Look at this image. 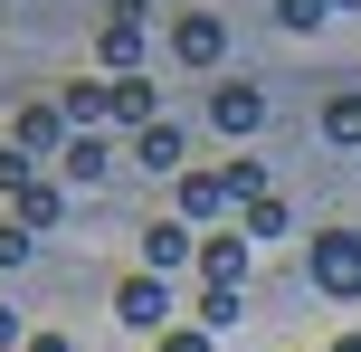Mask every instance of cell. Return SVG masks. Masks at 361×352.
Instances as JSON below:
<instances>
[{"mask_svg":"<svg viewBox=\"0 0 361 352\" xmlns=\"http://www.w3.org/2000/svg\"><path fill=\"white\" fill-rule=\"evenodd\" d=\"M57 162H67V181H105V133H76Z\"/></svg>","mask_w":361,"mask_h":352,"instance_id":"obj_13","label":"cell"},{"mask_svg":"<svg viewBox=\"0 0 361 352\" xmlns=\"http://www.w3.org/2000/svg\"><path fill=\"white\" fill-rule=\"evenodd\" d=\"M114 315L133 334H171V277H124L114 286Z\"/></svg>","mask_w":361,"mask_h":352,"instance_id":"obj_2","label":"cell"},{"mask_svg":"<svg viewBox=\"0 0 361 352\" xmlns=\"http://www.w3.org/2000/svg\"><path fill=\"white\" fill-rule=\"evenodd\" d=\"M48 219H57V181H48V171H38V181L19 190V229H48Z\"/></svg>","mask_w":361,"mask_h":352,"instance_id":"obj_15","label":"cell"},{"mask_svg":"<svg viewBox=\"0 0 361 352\" xmlns=\"http://www.w3.org/2000/svg\"><path fill=\"white\" fill-rule=\"evenodd\" d=\"M29 248H38V229H19V219L0 229V267H29Z\"/></svg>","mask_w":361,"mask_h":352,"instance_id":"obj_20","label":"cell"},{"mask_svg":"<svg viewBox=\"0 0 361 352\" xmlns=\"http://www.w3.org/2000/svg\"><path fill=\"white\" fill-rule=\"evenodd\" d=\"M95 67L105 76H143V19H105L95 29Z\"/></svg>","mask_w":361,"mask_h":352,"instance_id":"obj_6","label":"cell"},{"mask_svg":"<svg viewBox=\"0 0 361 352\" xmlns=\"http://www.w3.org/2000/svg\"><path fill=\"white\" fill-rule=\"evenodd\" d=\"M324 143H361V95H324Z\"/></svg>","mask_w":361,"mask_h":352,"instance_id":"obj_14","label":"cell"},{"mask_svg":"<svg viewBox=\"0 0 361 352\" xmlns=\"http://www.w3.org/2000/svg\"><path fill=\"white\" fill-rule=\"evenodd\" d=\"M10 143L29 152V162H48V152H67V143H76V133H67V114H57V105H19Z\"/></svg>","mask_w":361,"mask_h":352,"instance_id":"obj_5","label":"cell"},{"mask_svg":"<svg viewBox=\"0 0 361 352\" xmlns=\"http://www.w3.org/2000/svg\"><path fill=\"white\" fill-rule=\"evenodd\" d=\"M200 334H228V324H247V305H238V286H200Z\"/></svg>","mask_w":361,"mask_h":352,"instance_id":"obj_12","label":"cell"},{"mask_svg":"<svg viewBox=\"0 0 361 352\" xmlns=\"http://www.w3.org/2000/svg\"><path fill=\"white\" fill-rule=\"evenodd\" d=\"M57 114H67V124H105V86H95V76H86V86H67V105H57Z\"/></svg>","mask_w":361,"mask_h":352,"instance_id":"obj_17","label":"cell"},{"mask_svg":"<svg viewBox=\"0 0 361 352\" xmlns=\"http://www.w3.org/2000/svg\"><path fill=\"white\" fill-rule=\"evenodd\" d=\"M180 257H190V229H180V219H152L143 229V277H171Z\"/></svg>","mask_w":361,"mask_h":352,"instance_id":"obj_10","label":"cell"},{"mask_svg":"<svg viewBox=\"0 0 361 352\" xmlns=\"http://www.w3.org/2000/svg\"><path fill=\"white\" fill-rule=\"evenodd\" d=\"M171 57H180V67H219V57H228V19L180 10V19H171Z\"/></svg>","mask_w":361,"mask_h":352,"instance_id":"obj_3","label":"cell"},{"mask_svg":"<svg viewBox=\"0 0 361 352\" xmlns=\"http://www.w3.org/2000/svg\"><path fill=\"white\" fill-rule=\"evenodd\" d=\"M209 124L219 133H257V124H267V95H257V86H219L209 95Z\"/></svg>","mask_w":361,"mask_h":352,"instance_id":"obj_9","label":"cell"},{"mask_svg":"<svg viewBox=\"0 0 361 352\" xmlns=\"http://www.w3.org/2000/svg\"><path fill=\"white\" fill-rule=\"evenodd\" d=\"M238 229H247V248H257V238H286V200H276V190H267V200H247V219H238Z\"/></svg>","mask_w":361,"mask_h":352,"instance_id":"obj_16","label":"cell"},{"mask_svg":"<svg viewBox=\"0 0 361 352\" xmlns=\"http://www.w3.org/2000/svg\"><path fill=\"white\" fill-rule=\"evenodd\" d=\"M305 277H314V296L352 305L361 296V229H324V238L305 248Z\"/></svg>","mask_w":361,"mask_h":352,"instance_id":"obj_1","label":"cell"},{"mask_svg":"<svg viewBox=\"0 0 361 352\" xmlns=\"http://www.w3.org/2000/svg\"><path fill=\"white\" fill-rule=\"evenodd\" d=\"M29 352H67V334H29Z\"/></svg>","mask_w":361,"mask_h":352,"instance_id":"obj_23","label":"cell"},{"mask_svg":"<svg viewBox=\"0 0 361 352\" xmlns=\"http://www.w3.org/2000/svg\"><path fill=\"white\" fill-rule=\"evenodd\" d=\"M333 10H361V0H333Z\"/></svg>","mask_w":361,"mask_h":352,"instance_id":"obj_25","label":"cell"},{"mask_svg":"<svg viewBox=\"0 0 361 352\" xmlns=\"http://www.w3.org/2000/svg\"><path fill=\"white\" fill-rule=\"evenodd\" d=\"M247 257H257L247 229H228V238H200V277H209V286H247Z\"/></svg>","mask_w":361,"mask_h":352,"instance_id":"obj_8","label":"cell"},{"mask_svg":"<svg viewBox=\"0 0 361 352\" xmlns=\"http://www.w3.org/2000/svg\"><path fill=\"white\" fill-rule=\"evenodd\" d=\"M276 19L286 29H314V19H333V0H276Z\"/></svg>","mask_w":361,"mask_h":352,"instance_id":"obj_19","label":"cell"},{"mask_svg":"<svg viewBox=\"0 0 361 352\" xmlns=\"http://www.w3.org/2000/svg\"><path fill=\"white\" fill-rule=\"evenodd\" d=\"M95 10H114V0H95Z\"/></svg>","mask_w":361,"mask_h":352,"instance_id":"obj_26","label":"cell"},{"mask_svg":"<svg viewBox=\"0 0 361 352\" xmlns=\"http://www.w3.org/2000/svg\"><path fill=\"white\" fill-rule=\"evenodd\" d=\"M152 352H209V334L200 324H171V334H152Z\"/></svg>","mask_w":361,"mask_h":352,"instance_id":"obj_21","label":"cell"},{"mask_svg":"<svg viewBox=\"0 0 361 352\" xmlns=\"http://www.w3.org/2000/svg\"><path fill=\"white\" fill-rule=\"evenodd\" d=\"M180 219H219V200H228V181H219V171H180Z\"/></svg>","mask_w":361,"mask_h":352,"instance_id":"obj_11","label":"cell"},{"mask_svg":"<svg viewBox=\"0 0 361 352\" xmlns=\"http://www.w3.org/2000/svg\"><path fill=\"white\" fill-rule=\"evenodd\" d=\"M333 352H361V334H343V343H333Z\"/></svg>","mask_w":361,"mask_h":352,"instance_id":"obj_24","label":"cell"},{"mask_svg":"<svg viewBox=\"0 0 361 352\" xmlns=\"http://www.w3.org/2000/svg\"><path fill=\"white\" fill-rule=\"evenodd\" d=\"M0 10H10V0H0Z\"/></svg>","mask_w":361,"mask_h":352,"instance_id":"obj_27","label":"cell"},{"mask_svg":"<svg viewBox=\"0 0 361 352\" xmlns=\"http://www.w3.org/2000/svg\"><path fill=\"white\" fill-rule=\"evenodd\" d=\"M10 343H19V315H10V305H0V352H10Z\"/></svg>","mask_w":361,"mask_h":352,"instance_id":"obj_22","label":"cell"},{"mask_svg":"<svg viewBox=\"0 0 361 352\" xmlns=\"http://www.w3.org/2000/svg\"><path fill=\"white\" fill-rule=\"evenodd\" d=\"M133 162H143V171H162V181H180V171H190V143H180V124H143V133H133Z\"/></svg>","mask_w":361,"mask_h":352,"instance_id":"obj_7","label":"cell"},{"mask_svg":"<svg viewBox=\"0 0 361 352\" xmlns=\"http://www.w3.org/2000/svg\"><path fill=\"white\" fill-rule=\"evenodd\" d=\"M105 114H114L124 133L162 124V95H152V76H105Z\"/></svg>","mask_w":361,"mask_h":352,"instance_id":"obj_4","label":"cell"},{"mask_svg":"<svg viewBox=\"0 0 361 352\" xmlns=\"http://www.w3.org/2000/svg\"><path fill=\"white\" fill-rule=\"evenodd\" d=\"M219 181H228V200H238V210H247V200H267V171H257V162H228Z\"/></svg>","mask_w":361,"mask_h":352,"instance_id":"obj_18","label":"cell"}]
</instances>
